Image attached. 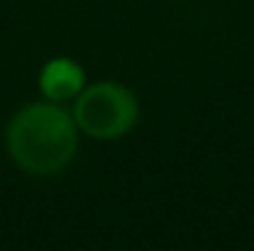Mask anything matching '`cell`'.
Instances as JSON below:
<instances>
[{"label": "cell", "mask_w": 254, "mask_h": 251, "mask_svg": "<svg viewBox=\"0 0 254 251\" xmlns=\"http://www.w3.org/2000/svg\"><path fill=\"white\" fill-rule=\"evenodd\" d=\"M5 149L30 176H57L78 151V127L63 103L38 100L19 108L5 127Z\"/></svg>", "instance_id": "obj_1"}, {"label": "cell", "mask_w": 254, "mask_h": 251, "mask_svg": "<svg viewBox=\"0 0 254 251\" xmlns=\"http://www.w3.org/2000/svg\"><path fill=\"white\" fill-rule=\"evenodd\" d=\"M73 122L78 133L92 141H119L138 124L141 105L130 87L119 81H95L73 100Z\"/></svg>", "instance_id": "obj_2"}, {"label": "cell", "mask_w": 254, "mask_h": 251, "mask_svg": "<svg viewBox=\"0 0 254 251\" xmlns=\"http://www.w3.org/2000/svg\"><path fill=\"white\" fill-rule=\"evenodd\" d=\"M38 87L46 100H54V103H63V105L73 103L78 98V92L87 87L84 68L70 57H54L41 68Z\"/></svg>", "instance_id": "obj_3"}]
</instances>
